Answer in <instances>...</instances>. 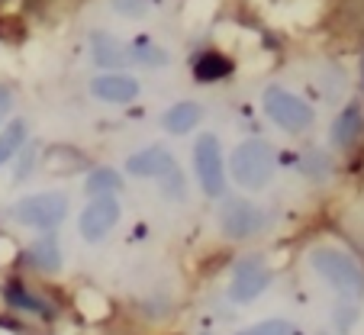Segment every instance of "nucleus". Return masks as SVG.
Wrapping results in <instances>:
<instances>
[{
	"label": "nucleus",
	"mask_w": 364,
	"mask_h": 335,
	"mask_svg": "<svg viewBox=\"0 0 364 335\" xmlns=\"http://www.w3.org/2000/svg\"><path fill=\"white\" fill-rule=\"evenodd\" d=\"M309 267L329 284L332 290H338L348 300L364 297V271L348 252L336 245H316L309 248Z\"/></svg>",
	"instance_id": "nucleus-1"
},
{
	"label": "nucleus",
	"mask_w": 364,
	"mask_h": 335,
	"mask_svg": "<svg viewBox=\"0 0 364 335\" xmlns=\"http://www.w3.org/2000/svg\"><path fill=\"white\" fill-rule=\"evenodd\" d=\"M229 171H232L235 184L245 191H264L274 181L277 155L264 139H245L229 155Z\"/></svg>",
	"instance_id": "nucleus-2"
},
{
	"label": "nucleus",
	"mask_w": 364,
	"mask_h": 335,
	"mask_svg": "<svg viewBox=\"0 0 364 335\" xmlns=\"http://www.w3.org/2000/svg\"><path fill=\"white\" fill-rule=\"evenodd\" d=\"M10 216L26 229H55L65 216H68V197L62 191H46V193H33V197H23L14 203Z\"/></svg>",
	"instance_id": "nucleus-3"
},
{
	"label": "nucleus",
	"mask_w": 364,
	"mask_h": 335,
	"mask_svg": "<svg viewBox=\"0 0 364 335\" xmlns=\"http://www.w3.org/2000/svg\"><path fill=\"white\" fill-rule=\"evenodd\" d=\"M264 113H268L284 132H294V136L306 132L309 126H313V119H316L313 117V107H309L303 97L290 94L287 87L264 90Z\"/></svg>",
	"instance_id": "nucleus-4"
},
{
	"label": "nucleus",
	"mask_w": 364,
	"mask_h": 335,
	"mask_svg": "<svg viewBox=\"0 0 364 335\" xmlns=\"http://www.w3.org/2000/svg\"><path fill=\"white\" fill-rule=\"evenodd\" d=\"M193 168H197L200 191L206 197H223L226 193V161H223V145L213 132H203L193 145Z\"/></svg>",
	"instance_id": "nucleus-5"
},
{
	"label": "nucleus",
	"mask_w": 364,
	"mask_h": 335,
	"mask_svg": "<svg viewBox=\"0 0 364 335\" xmlns=\"http://www.w3.org/2000/svg\"><path fill=\"white\" fill-rule=\"evenodd\" d=\"M271 281H274V274H271L268 261L258 258V255H248V258L235 261L232 281H229V297L235 303H252L271 287Z\"/></svg>",
	"instance_id": "nucleus-6"
},
{
	"label": "nucleus",
	"mask_w": 364,
	"mask_h": 335,
	"mask_svg": "<svg viewBox=\"0 0 364 335\" xmlns=\"http://www.w3.org/2000/svg\"><path fill=\"white\" fill-rule=\"evenodd\" d=\"M220 229L226 239H252L264 229V210L252 200H242V197H232L223 203V213H220Z\"/></svg>",
	"instance_id": "nucleus-7"
},
{
	"label": "nucleus",
	"mask_w": 364,
	"mask_h": 335,
	"mask_svg": "<svg viewBox=\"0 0 364 335\" xmlns=\"http://www.w3.org/2000/svg\"><path fill=\"white\" fill-rule=\"evenodd\" d=\"M119 213H123V206H119V200L113 197V193H107V197H90V203L84 206L81 219H77V233L84 235V242L107 239V233L119 223Z\"/></svg>",
	"instance_id": "nucleus-8"
},
{
	"label": "nucleus",
	"mask_w": 364,
	"mask_h": 335,
	"mask_svg": "<svg viewBox=\"0 0 364 335\" xmlns=\"http://www.w3.org/2000/svg\"><path fill=\"white\" fill-rule=\"evenodd\" d=\"M174 168H178V161H174V155L165 145H149V149L126 158V171H129L132 178H159L161 181L168 171H174Z\"/></svg>",
	"instance_id": "nucleus-9"
},
{
	"label": "nucleus",
	"mask_w": 364,
	"mask_h": 335,
	"mask_svg": "<svg viewBox=\"0 0 364 335\" xmlns=\"http://www.w3.org/2000/svg\"><path fill=\"white\" fill-rule=\"evenodd\" d=\"M90 94L103 103H132L139 97V81L119 71H103L90 81Z\"/></svg>",
	"instance_id": "nucleus-10"
},
{
	"label": "nucleus",
	"mask_w": 364,
	"mask_h": 335,
	"mask_svg": "<svg viewBox=\"0 0 364 335\" xmlns=\"http://www.w3.org/2000/svg\"><path fill=\"white\" fill-rule=\"evenodd\" d=\"M364 136V107L361 103H348V107L332 119L329 139L338 151H351L358 145V139Z\"/></svg>",
	"instance_id": "nucleus-11"
},
{
	"label": "nucleus",
	"mask_w": 364,
	"mask_h": 335,
	"mask_svg": "<svg viewBox=\"0 0 364 335\" xmlns=\"http://www.w3.org/2000/svg\"><path fill=\"white\" fill-rule=\"evenodd\" d=\"M90 52H94V62L100 65L103 71H117L129 62V52L126 46L110 33H94L90 36Z\"/></svg>",
	"instance_id": "nucleus-12"
},
{
	"label": "nucleus",
	"mask_w": 364,
	"mask_h": 335,
	"mask_svg": "<svg viewBox=\"0 0 364 335\" xmlns=\"http://www.w3.org/2000/svg\"><path fill=\"white\" fill-rule=\"evenodd\" d=\"M200 119H203V110H200V103L181 100V103H174V107L165 110L161 126H165V132H171V136H184V132L197 129Z\"/></svg>",
	"instance_id": "nucleus-13"
},
{
	"label": "nucleus",
	"mask_w": 364,
	"mask_h": 335,
	"mask_svg": "<svg viewBox=\"0 0 364 335\" xmlns=\"http://www.w3.org/2000/svg\"><path fill=\"white\" fill-rule=\"evenodd\" d=\"M4 297H7V303L14 309H20V313H33V316H42V319H52V316H55V307H52V303L36 297L33 290L16 284V281H10L7 287H4Z\"/></svg>",
	"instance_id": "nucleus-14"
},
{
	"label": "nucleus",
	"mask_w": 364,
	"mask_h": 335,
	"mask_svg": "<svg viewBox=\"0 0 364 335\" xmlns=\"http://www.w3.org/2000/svg\"><path fill=\"white\" fill-rule=\"evenodd\" d=\"M26 258H29V265L39 267V271H46V274H58V271H62V248H58V239L52 233L39 235V239L29 245Z\"/></svg>",
	"instance_id": "nucleus-15"
},
{
	"label": "nucleus",
	"mask_w": 364,
	"mask_h": 335,
	"mask_svg": "<svg viewBox=\"0 0 364 335\" xmlns=\"http://www.w3.org/2000/svg\"><path fill=\"white\" fill-rule=\"evenodd\" d=\"M229 75H232V62L220 52H203V55H197V62H193V78H197L200 84L223 81V78H229Z\"/></svg>",
	"instance_id": "nucleus-16"
},
{
	"label": "nucleus",
	"mask_w": 364,
	"mask_h": 335,
	"mask_svg": "<svg viewBox=\"0 0 364 335\" xmlns=\"http://www.w3.org/2000/svg\"><path fill=\"white\" fill-rule=\"evenodd\" d=\"M126 52H129V62L132 65H142V68H165V65L171 62V55H168L161 46L149 42L145 36H142V39H136L132 46H126Z\"/></svg>",
	"instance_id": "nucleus-17"
},
{
	"label": "nucleus",
	"mask_w": 364,
	"mask_h": 335,
	"mask_svg": "<svg viewBox=\"0 0 364 335\" xmlns=\"http://www.w3.org/2000/svg\"><path fill=\"white\" fill-rule=\"evenodd\" d=\"M23 142H26V119L16 117L4 126V132H0V164L14 161V155L23 149Z\"/></svg>",
	"instance_id": "nucleus-18"
},
{
	"label": "nucleus",
	"mask_w": 364,
	"mask_h": 335,
	"mask_svg": "<svg viewBox=\"0 0 364 335\" xmlns=\"http://www.w3.org/2000/svg\"><path fill=\"white\" fill-rule=\"evenodd\" d=\"M119 187H123V178H119V171H113V168H97V171H90L87 181H84V193H87V197H107V193H117Z\"/></svg>",
	"instance_id": "nucleus-19"
},
{
	"label": "nucleus",
	"mask_w": 364,
	"mask_h": 335,
	"mask_svg": "<svg viewBox=\"0 0 364 335\" xmlns=\"http://www.w3.org/2000/svg\"><path fill=\"white\" fill-rule=\"evenodd\" d=\"M235 335H296V329L287 319H264V322H255V326L242 329Z\"/></svg>",
	"instance_id": "nucleus-20"
},
{
	"label": "nucleus",
	"mask_w": 364,
	"mask_h": 335,
	"mask_svg": "<svg viewBox=\"0 0 364 335\" xmlns=\"http://www.w3.org/2000/svg\"><path fill=\"white\" fill-rule=\"evenodd\" d=\"M36 155H39V149H36V142H29V149H23V155H20V161H16V184L20 181H26L29 174L36 171Z\"/></svg>",
	"instance_id": "nucleus-21"
},
{
	"label": "nucleus",
	"mask_w": 364,
	"mask_h": 335,
	"mask_svg": "<svg viewBox=\"0 0 364 335\" xmlns=\"http://www.w3.org/2000/svg\"><path fill=\"white\" fill-rule=\"evenodd\" d=\"M151 7V0H113V10L123 16H132V20H139V16H145Z\"/></svg>",
	"instance_id": "nucleus-22"
},
{
	"label": "nucleus",
	"mask_w": 364,
	"mask_h": 335,
	"mask_svg": "<svg viewBox=\"0 0 364 335\" xmlns=\"http://www.w3.org/2000/svg\"><path fill=\"white\" fill-rule=\"evenodd\" d=\"M10 110H14V90H10L7 84H0V123L7 119Z\"/></svg>",
	"instance_id": "nucleus-23"
},
{
	"label": "nucleus",
	"mask_w": 364,
	"mask_h": 335,
	"mask_svg": "<svg viewBox=\"0 0 364 335\" xmlns=\"http://www.w3.org/2000/svg\"><path fill=\"white\" fill-rule=\"evenodd\" d=\"M323 335H326V332H323Z\"/></svg>",
	"instance_id": "nucleus-24"
},
{
	"label": "nucleus",
	"mask_w": 364,
	"mask_h": 335,
	"mask_svg": "<svg viewBox=\"0 0 364 335\" xmlns=\"http://www.w3.org/2000/svg\"><path fill=\"white\" fill-rule=\"evenodd\" d=\"M361 71H364V68H361Z\"/></svg>",
	"instance_id": "nucleus-25"
}]
</instances>
